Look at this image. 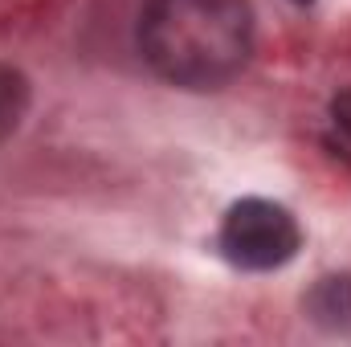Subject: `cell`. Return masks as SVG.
<instances>
[{"label":"cell","mask_w":351,"mask_h":347,"mask_svg":"<svg viewBox=\"0 0 351 347\" xmlns=\"http://www.w3.org/2000/svg\"><path fill=\"white\" fill-rule=\"evenodd\" d=\"M139 45L168 82L213 90L245 66L254 21L245 0H147Z\"/></svg>","instance_id":"obj_1"},{"label":"cell","mask_w":351,"mask_h":347,"mask_svg":"<svg viewBox=\"0 0 351 347\" xmlns=\"http://www.w3.org/2000/svg\"><path fill=\"white\" fill-rule=\"evenodd\" d=\"M225 254L245 270H274L294 258L298 250V225L282 204L269 200H241L229 208L221 229Z\"/></svg>","instance_id":"obj_2"},{"label":"cell","mask_w":351,"mask_h":347,"mask_svg":"<svg viewBox=\"0 0 351 347\" xmlns=\"http://www.w3.org/2000/svg\"><path fill=\"white\" fill-rule=\"evenodd\" d=\"M25 106H29V82H25V74L0 62V139L21 127Z\"/></svg>","instance_id":"obj_3"},{"label":"cell","mask_w":351,"mask_h":347,"mask_svg":"<svg viewBox=\"0 0 351 347\" xmlns=\"http://www.w3.org/2000/svg\"><path fill=\"white\" fill-rule=\"evenodd\" d=\"M331 115H335L339 131H348V135H351V90H343V94L331 102Z\"/></svg>","instance_id":"obj_4"},{"label":"cell","mask_w":351,"mask_h":347,"mask_svg":"<svg viewBox=\"0 0 351 347\" xmlns=\"http://www.w3.org/2000/svg\"><path fill=\"white\" fill-rule=\"evenodd\" d=\"M298 4H311V0H298Z\"/></svg>","instance_id":"obj_5"}]
</instances>
